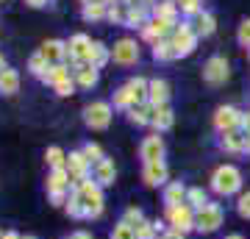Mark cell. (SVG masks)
<instances>
[{
    "label": "cell",
    "mask_w": 250,
    "mask_h": 239,
    "mask_svg": "<svg viewBox=\"0 0 250 239\" xmlns=\"http://www.w3.org/2000/svg\"><path fill=\"white\" fill-rule=\"evenodd\" d=\"M75 197L81 200L86 217H98V214L103 212V195H100V186H95L92 181H83V184L78 186Z\"/></svg>",
    "instance_id": "obj_1"
},
{
    "label": "cell",
    "mask_w": 250,
    "mask_h": 239,
    "mask_svg": "<svg viewBox=\"0 0 250 239\" xmlns=\"http://www.w3.org/2000/svg\"><path fill=\"white\" fill-rule=\"evenodd\" d=\"M211 186H214V192H220V195H233V192L242 186L239 170L231 167V164L220 167V170L214 173V178H211Z\"/></svg>",
    "instance_id": "obj_2"
},
{
    "label": "cell",
    "mask_w": 250,
    "mask_h": 239,
    "mask_svg": "<svg viewBox=\"0 0 250 239\" xmlns=\"http://www.w3.org/2000/svg\"><path fill=\"white\" fill-rule=\"evenodd\" d=\"M172 47H175V56H189L192 50H195L197 44V34L195 28H192V22H181L178 28H175V34H172Z\"/></svg>",
    "instance_id": "obj_3"
},
{
    "label": "cell",
    "mask_w": 250,
    "mask_h": 239,
    "mask_svg": "<svg viewBox=\"0 0 250 239\" xmlns=\"http://www.w3.org/2000/svg\"><path fill=\"white\" fill-rule=\"evenodd\" d=\"M92 39L86 34H75L67 42V56H70L75 64H89V56H92Z\"/></svg>",
    "instance_id": "obj_4"
},
{
    "label": "cell",
    "mask_w": 250,
    "mask_h": 239,
    "mask_svg": "<svg viewBox=\"0 0 250 239\" xmlns=\"http://www.w3.org/2000/svg\"><path fill=\"white\" fill-rule=\"evenodd\" d=\"M83 120H86V125L89 128H108V123H111V109H108V103H92V106L83 109Z\"/></svg>",
    "instance_id": "obj_5"
},
{
    "label": "cell",
    "mask_w": 250,
    "mask_h": 239,
    "mask_svg": "<svg viewBox=\"0 0 250 239\" xmlns=\"http://www.w3.org/2000/svg\"><path fill=\"white\" fill-rule=\"evenodd\" d=\"M203 78H206V84H211V87L223 84V81L228 78V62H225L223 56H211L203 67Z\"/></svg>",
    "instance_id": "obj_6"
},
{
    "label": "cell",
    "mask_w": 250,
    "mask_h": 239,
    "mask_svg": "<svg viewBox=\"0 0 250 239\" xmlns=\"http://www.w3.org/2000/svg\"><path fill=\"white\" fill-rule=\"evenodd\" d=\"M111 59L117 64H136L139 62V47H136L134 39H120L111 50Z\"/></svg>",
    "instance_id": "obj_7"
},
{
    "label": "cell",
    "mask_w": 250,
    "mask_h": 239,
    "mask_svg": "<svg viewBox=\"0 0 250 239\" xmlns=\"http://www.w3.org/2000/svg\"><path fill=\"white\" fill-rule=\"evenodd\" d=\"M220 222H223V209H220V206H214V203H208L206 209H200L195 225L200 231H214Z\"/></svg>",
    "instance_id": "obj_8"
},
{
    "label": "cell",
    "mask_w": 250,
    "mask_h": 239,
    "mask_svg": "<svg viewBox=\"0 0 250 239\" xmlns=\"http://www.w3.org/2000/svg\"><path fill=\"white\" fill-rule=\"evenodd\" d=\"M242 123V117H239V111L233 106H223V109H217V114H214V125L220 128L223 133H228V131H233L236 125Z\"/></svg>",
    "instance_id": "obj_9"
},
{
    "label": "cell",
    "mask_w": 250,
    "mask_h": 239,
    "mask_svg": "<svg viewBox=\"0 0 250 239\" xmlns=\"http://www.w3.org/2000/svg\"><path fill=\"white\" fill-rule=\"evenodd\" d=\"M175 25V22H170V20H161V17H153L147 25L142 28V36L145 39H150V42H161L164 36L170 34V28Z\"/></svg>",
    "instance_id": "obj_10"
},
{
    "label": "cell",
    "mask_w": 250,
    "mask_h": 239,
    "mask_svg": "<svg viewBox=\"0 0 250 239\" xmlns=\"http://www.w3.org/2000/svg\"><path fill=\"white\" fill-rule=\"evenodd\" d=\"M147 100H150L153 109L159 106H167V100H170V84L167 81H150V89H147Z\"/></svg>",
    "instance_id": "obj_11"
},
{
    "label": "cell",
    "mask_w": 250,
    "mask_h": 239,
    "mask_svg": "<svg viewBox=\"0 0 250 239\" xmlns=\"http://www.w3.org/2000/svg\"><path fill=\"white\" fill-rule=\"evenodd\" d=\"M147 22H150V9H145L142 3L125 9V25L128 28H145Z\"/></svg>",
    "instance_id": "obj_12"
},
{
    "label": "cell",
    "mask_w": 250,
    "mask_h": 239,
    "mask_svg": "<svg viewBox=\"0 0 250 239\" xmlns=\"http://www.w3.org/2000/svg\"><path fill=\"white\" fill-rule=\"evenodd\" d=\"M167 217H170V222L175 225V231L192 228V212H189L187 206H170V209H167Z\"/></svg>",
    "instance_id": "obj_13"
},
{
    "label": "cell",
    "mask_w": 250,
    "mask_h": 239,
    "mask_svg": "<svg viewBox=\"0 0 250 239\" xmlns=\"http://www.w3.org/2000/svg\"><path fill=\"white\" fill-rule=\"evenodd\" d=\"M167 181V167L164 161H147L145 164V184L147 186H159Z\"/></svg>",
    "instance_id": "obj_14"
},
{
    "label": "cell",
    "mask_w": 250,
    "mask_h": 239,
    "mask_svg": "<svg viewBox=\"0 0 250 239\" xmlns=\"http://www.w3.org/2000/svg\"><path fill=\"white\" fill-rule=\"evenodd\" d=\"M161 156H164V142H161L159 136H147V139L142 142L145 164H147V161H161Z\"/></svg>",
    "instance_id": "obj_15"
},
{
    "label": "cell",
    "mask_w": 250,
    "mask_h": 239,
    "mask_svg": "<svg viewBox=\"0 0 250 239\" xmlns=\"http://www.w3.org/2000/svg\"><path fill=\"white\" fill-rule=\"evenodd\" d=\"M75 81L81 89H92L98 84V67L92 64H75Z\"/></svg>",
    "instance_id": "obj_16"
},
{
    "label": "cell",
    "mask_w": 250,
    "mask_h": 239,
    "mask_svg": "<svg viewBox=\"0 0 250 239\" xmlns=\"http://www.w3.org/2000/svg\"><path fill=\"white\" fill-rule=\"evenodd\" d=\"M39 53L45 56L50 64H62V59L67 56V44L59 42V39H50V42L42 44V50H39Z\"/></svg>",
    "instance_id": "obj_17"
},
{
    "label": "cell",
    "mask_w": 250,
    "mask_h": 239,
    "mask_svg": "<svg viewBox=\"0 0 250 239\" xmlns=\"http://www.w3.org/2000/svg\"><path fill=\"white\" fill-rule=\"evenodd\" d=\"M192 28H195L197 36H211L217 28V20L214 14H208V11H200V14H195V22H192Z\"/></svg>",
    "instance_id": "obj_18"
},
{
    "label": "cell",
    "mask_w": 250,
    "mask_h": 239,
    "mask_svg": "<svg viewBox=\"0 0 250 239\" xmlns=\"http://www.w3.org/2000/svg\"><path fill=\"white\" fill-rule=\"evenodd\" d=\"M20 89V75H17V70H6L0 72V95H14Z\"/></svg>",
    "instance_id": "obj_19"
},
{
    "label": "cell",
    "mask_w": 250,
    "mask_h": 239,
    "mask_svg": "<svg viewBox=\"0 0 250 239\" xmlns=\"http://www.w3.org/2000/svg\"><path fill=\"white\" fill-rule=\"evenodd\" d=\"M67 181H70V175H67V170L59 167L50 173V178H47V189H50V195H62L64 189H67Z\"/></svg>",
    "instance_id": "obj_20"
},
{
    "label": "cell",
    "mask_w": 250,
    "mask_h": 239,
    "mask_svg": "<svg viewBox=\"0 0 250 239\" xmlns=\"http://www.w3.org/2000/svg\"><path fill=\"white\" fill-rule=\"evenodd\" d=\"M153 125L159 128V131H167L172 125V111L170 106H159V109H153Z\"/></svg>",
    "instance_id": "obj_21"
},
{
    "label": "cell",
    "mask_w": 250,
    "mask_h": 239,
    "mask_svg": "<svg viewBox=\"0 0 250 239\" xmlns=\"http://www.w3.org/2000/svg\"><path fill=\"white\" fill-rule=\"evenodd\" d=\"M175 14H178V6H175L172 0H164V3H156V6H153V17H161V20L175 22Z\"/></svg>",
    "instance_id": "obj_22"
},
{
    "label": "cell",
    "mask_w": 250,
    "mask_h": 239,
    "mask_svg": "<svg viewBox=\"0 0 250 239\" xmlns=\"http://www.w3.org/2000/svg\"><path fill=\"white\" fill-rule=\"evenodd\" d=\"M67 78H70V70H67L64 64H50V70L45 72V78H42V81L56 87V84H62V81H67Z\"/></svg>",
    "instance_id": "obj_23"
},
{
    "label": "cell",
    "mask_w": 250,
    "mask_h": 239,
    "mask_svg": "<svg viewBox=\"0 0 250 239\" xmlns=\"http://www.w3.org/2000/svg\"><path fill=\"white\" fill-rule=\"evenodd\" d=\"M125 87L131 89V95H134L136 103H142V100L147 98V89H150V84H147L145 78H131L128 84H125Z\"/></svg>",
    "instance_id": "obj_24"
},
{
    "label": "cell",
    "mask_w": 250,
    "mask_h": 239,
    "mask_svg": "<svg viewBox=\"0 0 250 239\" xmlns=\"http://www.w3.org/2000/svg\"><path fill=\"white\" fill-rule=\"evenodd\" d=\"M108 59H111V53L106 50V44H103V42H95V44H92V56H89V64H92V67H98V70H100V67L108 62Z\"/></svg>",
    "instance_id": "obj_25"
},
{
    "label": "cell",
    "mask_w": 250,
    "mask_h": 239,
    "mask_svg": "<svg viewBox=\"0 0 250 239\" xmlns=\"http://www.w3.org/2000/svg\"><path fill=\"white\" fill-rule=\"evenodd\" d=\"M28 70L34 72V75H39V78H45V72L50 70V62H47L42 53H34L28 59Z\"/></svg>",
    "instance_id": "obj_26"
},
{
    "label": "cell",
    "mask_w": 250,
    "mask_h": 239,
    "mask_svg": "<svg viewBox=\"0 0 250 239\" xmlns=\"http://www.w3.org/2000/svg\"><path fill=\"white\" fill-rule=\"evenodd\" d=\"M98 184H103V186L114 184V164L108 159L98 161Z\"/></svg>",
    "instance_id": "obj_27"
},
{
    "label": "cell",
    "mask_w": 250,
    "mask_h": 239,
    "mask_svg": "<svg viewBox=\"0 0 250 239\" xmlns=\"http://www.w3.org/2000/svg\"><path fill=\"white\" fill-rule=\"evenodd\" d=\"M128 120L136 125H145V123H153V117H150V109L142 106V103H136V106H131V114H128Z\"/></svg>",
    "instance_id": "obj_28"
},
{
    "label": "cell",
    "mask_w": 250,
    "mask_h": 239,
    "mask_svg": "<svg viewBox=\"0 0 250 239\" xmlns=\"http://www.w3.org/2000/svg\"><path fill=\"white\" fill-rule=\"evenodd\" d=\"M153 56H156L159 62H170V59H175V47H172V42L161 39V42H156V47H153Z\"/></svg>",
    "instance_id": "obj_29"
},
{
    "label": "cell",
    "mask_w": 250,
    "mask_h": 239,
    "mask_svg": "<svg viewBox=\"0 0 250 239\" xmlns=\"http://www.w3.org/2000/svg\"><path fill=\"white\" fill-rule=\"evenodd\" d=\"M223 148L225 151H245V136L236 131H228L223 136Z\"/></svg>",
    "instance_id": "obj_30"
},
{
    "label": "cell",
    "mask_w": 250,
    "mask_h": 239,
    "mask_svg": "<svg viewBox=\"0 0 250 239\" xmlns=\"http://www.w3.org/2000/svg\"><path fill=\"white\" fill-rule=\"evenodd\" d=\"M184 195H187V189H184L181 184H172V186H167V192H164V203L178 206L181 200H184Z\"/></svg>",
    "instance_id": "obj_31"
},
{
    "label": "cell",
    "mask_w": 250,
    "mask_h": 239,
    "mask_svg": "<svg viewBox=\"0 0 250 239\" xmlns=\"http://www.w3.org/2000/svg\"><path fill=\"white\" fill-rule=\"evenodd\" d=\"M108 6L106 3H83V20H100L106 17Z\"/></svg>",
    "instance_id": "obj_32"
},
{
    "label": "cell",
    "mask_w": 250,
    "mask_h": 239,
    "mask_svg": "<svg viewBox=\"0 0 250 239\" xmlns=\"http://www.w3.org/2000/svg\"><path fill=\"white\" fill-rule=\"evenodd\" d=\"M86 164H89V159L83 156V153H70V173L75 178L83 175V170H86Z\"/></svg>",
    "instance_id": "obj_33"
},
{
    "label": "cell",
    "mask_w": 250,
    "mask_h": 239,
    "mask_svg": "<svg viewBox=\"0 0 250 239\" xmlns=\"http://www.w3.org/2000/svg\"><path fill=\"white\" fill-rule=\"evenodd\" d=\"M131 103L136 106V100H134V95H131V89H128V87L117 89V95H114V106H117V109H128Z\"/></svg>",
    "instance_id": "obj_34"
},
{
    "label": "cell",
    "mask_w": 250,
    "mask_h": 239,
    "mask_svg": "<svg viewBox=\"0 0 250 239\" xmlns=\"http://www.w3.org/2000/svg\"><path fill=\"white\" fill-rule=\"evenodd\" d=\"M111 239H136V228L134 225H128V222H120L111 234Z\"/></svg>",
    "instance_id": "obj_35"
},
{
    "label": "cell",
    "mask_w": 250,
    "mask_h": 239,
    "mask_svg": "<svg viewBox=\"0 0 250 239\" xmlns=\"http://www.w3.org/2000/svg\"><path fill=\"white\" fill-rule=\"evenodd\" d=\"M187 197H189V203L195 206V209H206V206H208V200H206V192H203V189H189Z\"/></svg>",
    "instance_id": "obj_36"
},
{
    "label": "cell",
    "mask_w": 250,
    "mask_h": 239,
    "mask_svg": "<svg viewBox=\"0 0 250 239\" xmlns=\"http://www.w3.org/2000/svg\"><path fill=\"white\" fill-rule=\"evenodd\" d=\"M47 164H50L53 170L64 167V153L59 151V148H50V151H47Z\"/></svg>",
    "instance_id": "obj_37"
},
{
    "label": "cell",
    "mask_w": 250,
    "mask_h": 239,
    "mask_svg": "<svg viewBox=\"0 0 250 239\" xmlns=\"http://www.w3.org/2000/svg\"><path fill=\"white\" fill-rule=\"evenodd\" d=\"M178 9L184 11V14H200V0H178Z\"/></svg>",
    "instance_id": "obj_38"
},
{
    "label": "cell",
    "mask_w": 250,
    "mask_h": 239,
    "mask_svg": "<svg viewBox=\"0 0 250 239\" xmlns=\"http://www.w3.org/2000/svg\"><path fill=\"white\" fill-rule=\"evenodd\" d=\"M236 39H239V44L250 47V20H245V22L239 25V34H236Z\"/></svg>",
    "instance_id": "obj_39"
},
{
    "label": "cell",
    "mask_w": 250,
    "mask_h": 239,
    "mask_svg": "<svg viewBox=\"0 0 250 239\" xmlns=\"http://www.w3.org/2000/svg\"><path fill=\"white\" fill-rule=\"evenodd\" d=\"M106 17L111 20V22H125V11H123V9H120V6L114 3V6H108Z\"/></svg>",
    "instance_id": "obj_40"
},
{
    "label": "cell",
    "mask_w": 250,
    "mask_h": 239,
    "mask_svg": "<svg viewBox=\"0 0 250 239\" xmlns=\"http://www.w3.org/2000/svg\"><path fill=\"white\" fill-rule=\"evenodd\" d=\"M83 156L89 161H103V153H100L98 145H86V148H83Z\"/></svg>",
    "instance_id": "obj_41"
},
{
    "label": "cell",
    "mask_w": 250,
    "mask_h": 239,
    "mask_svg": "<svg viewBox=\"0 0 250 239\" xmlns=\"http://www.w3.org/2000/svg\"><path fill=\"white\" fill-rule=\"evenodd\" d=\"M136 239H153V225L150 222H139V225H136Z\"/></svg>",
    "instance_id": "obj_42"
},
{
    "label": "cell",
    "mask_w": 250,
    "mask_h": 239,
    "mask_svg": "<svg viewBox=\"0 0 250 239\" xmlns=\"http://www.w3.org/2000/svg\"><path fill=\"white\" fill-rule=\"evenodd\" d=\"M72 89H75V84H72V78L62 81V84H56V92H59L62 98H67V95H72Z\"/></svg>",
    "instance_id": "obj_43"
},
{
    "label": "cell",
    "mask_w": 250,
    "mask_h": 239,
    "mask_svg": "<svg viewBox=\"0 0 250 239\" xmlns=\"http://www.w3.org/2000/svg\"><path fill=\"white\" fill-rule=\"evenodd\" d=\"M239 214L250 220V192H248V195H242V197H239Z\"/></svg>",
    "instance_id": "obj_44"
},
{
    "label": "cell",
    "mask_w": 250,
    "mask_h": 239,
    "mask_svg": "<svg viewBox=\"0 0 250 239\" xmlns=\"http://www.w3.org/2000/svg\"><path fill=\"white\" fill-rule=\"evenodd\" d=\"M125 222H128V225H131V222H142V212H139V209H128Z\"/></svg>",
    "instance_id": "obj_45"
},
{
    "label": "cell",
    "mask_w": 250,
    "mask_h": 239,
    "mask_svg": "<svg viewBox=\"0 0 250 239\" xmlns=\"http://www.w3.org/2000/svg\"><path fill=\"white\" fill-rule=\"evenodd\" d=\"M28 6H31V9H42V6H47V0H25Z\"/></svg>",
    "instance_id": "obj_46"
},
{
    "label": "cell",
    "mask_w": 250,
    "mask_h": 239,
    "mask_svg": "<svg viewBox=\"0 0 250 239\" xmlns=\"http://www.w3.org/2000/svg\"><path fill=\"white\" fill-rule=\"evenodd\" d=\"M242 125H245V133H250V111L242 117Z\"/></svg>",
    "instance_id": "obj_47"
},
{
    "label": "cell",
    "mask_w": 250,
    "mask_h": 239,
    "mask_svg": "<svg viewBox=\"0 0 250 239\" xmlns=\"http://www.w3.org/2000/svg\"><path fill=\"white\" fill-rule=\"evenodd\" d=\"M139 3H142L145 9H150V11H153V6H156V0H139Z\"/></svg>",
    "instance_id": "obj_48"
},
{
    "label": "cell",
    "mask_w": 250,
    "mask_h": 239,
    "mask_svg": "<svg viewBox=\"0 0 250 239\" xmlns=\"http://www.w3.org/2000/svg\"><path fill=\"white\" fill-rule=\"evenodd\" d=\"M83 3H106V6H114V0H83Z\"/></svg>",
    "instance_id": "obj_49"
},
{
    "label": "cell",
    "mask_w": 250,
    "mask_h": 239,
    "mask_svg": "<svg viewBox=\"0 0 250 239\" xmlns=\"http://www.w3.org/2000/svg\"><path fill=\"white\" fill-rule=\"evenodd\" d=\"M164 239H184V237H181V231H172V234H167Z\"/></svg>",
    "instance_id": "obj_50"
},
{
    "label": "cell",
    "mask_w": 250,
    "mask_h": 239,
    "mask_svg": "<svg viewBox=\"0 0 250 239\" xmlns=\"http://www.w3.org/2000/svg\"><path fill=\"white\" fill-rule=\"evenodd\" d=\"M245 151L250 153V133H245Z\"/></svg>",
    "instance_id": "obj_51"
},
{
    "label": "cell",
    "mask_w": 250,
    "mask_h": 239,
    "mask_svg": "<svg viewBox=\"0 0 250 239\" xmlns=\"http://www.w3.org/2000/svg\"><path fill=\"white\" fill-rule=\"evenodd\" d=\"M72 239H92V237H89V234H75Z\"/></svg>",
    "instance_id": "obj_52"
},
{
    "label": "cell",
    "mask_w": 250,
    "mask_h": 239,
    "mask_svg": "<svg viewBox=\"0 0 250 239\" xmlns=\"http://www.w3.org/2000/svg\"><path fill=\"white\" fill-rule=\"evenodd\" d=\"M123 3H128V6H139V0H123Z\"/></svg>",
    "instance_id": "obj_53"
},
{
    "label": "cell",
    "mask_w": 250,
    "mask_h": 239,
    "mask_svg": "<svg viewBox=\"0 0 250 239\" xmlns=\"http://www.w3.org/2000/svg\"><path fill=\"white\" fill-rule=\"evenodd\" d=\"M0 239H20L17 234H6V237H0Z\"/></svg>",
    "instance_id": "obj_54"
},
{
    "label": "cell",
    "mask_w": 250,
    "mask_h": 239,
    "mask_svg": "<svg viewBox=\"0 0 250 239\" xmlns=\"http://www.w3.org/2000/svg\"><path fill=\"white\" fill-rule=\"evenodd\" d=\"M6 70V62H3V56H0V72Z\"/></svg>",
    "instance_id": "obj_55"
},
{
    "label": "cell",
    "mask_w": 250,
    "mask_h": 239,
    "mask_svg": "<svg viewBox=\"0 0 250 239\" xmlns=\"http://www.w3.org/2000/svg\"><path fill=\"white\" fill-rule=\"evenodd\" d=\"M231 239H242V237H231Z\"/></svg>",
    "instance_id": "obj_56"
},
{
    "label": "cell",
    "mask_w": 250,
    "mask_h": 239,
    "mask_svg": "<svg viewBox=\"0 0 250 239\" xmlns=\"http://www.w3.org/2000/svg\"><path fill=\"white\" fill-rule=\"evenodd\" d=\"M28 239H34V237H28Z\"/></svg>",
    "instance_id": "obj_57"
}]
</instances>
